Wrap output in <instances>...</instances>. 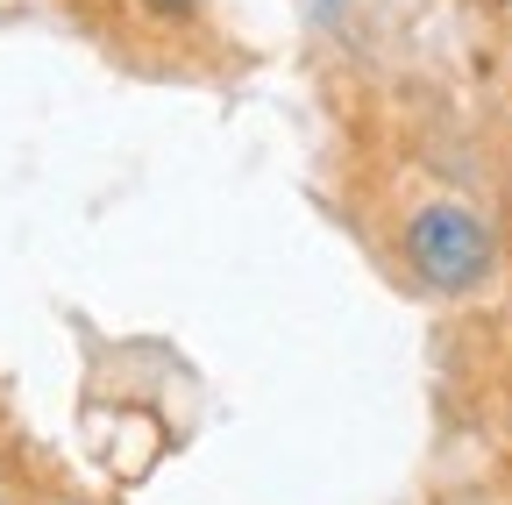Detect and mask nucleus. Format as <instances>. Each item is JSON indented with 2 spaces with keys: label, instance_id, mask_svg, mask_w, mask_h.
<instances>
[{
  "label": "nucleus",
  "instance_id": "1",
  "mask_svg": "<svg viewBox=\"0 0 512 505\" xmlns=\"http://www.w3.org/2000/svg\"><path fill=\"white\" fill-rule=\"evenodd\" d=\"M399 257H406V271H413L427 292L470 299V292H484V285L498 278V235H491V221H484L477 207H463V200H427V207H413L406 228H399Z\"/></svg>",
  "mask_w": 512,
  "mask_h": 505
},
{
  "label": "nucleus",
  "instance_id": "2",
  "mask_svg": "<svg viewBox=\"0 0 512 505\" xmlns=\"http://www.w3.org/2000/svg\"><path fill=\"white\" fill-rule=\"evenodd\" d=\"M136 8L150 22H192V15H200V0H136Z\"/></svg>",
  "mask_w": 512,
  "mask_h": 505
},
{
  "label": "nucleus",
  "instance_id": "3",
  "mask_svg": "<svg viewBox=\"0 0 512 505\" xmlns=\"http://www.w3.org/2000/svg\"><path fill=\"white\" fill-rule=\"evenodd\" d=\"M320 8H342V0H320Z\"/></svg>",
  "mask_w": 512,
  "mask_h": 505
}]
</instances>
